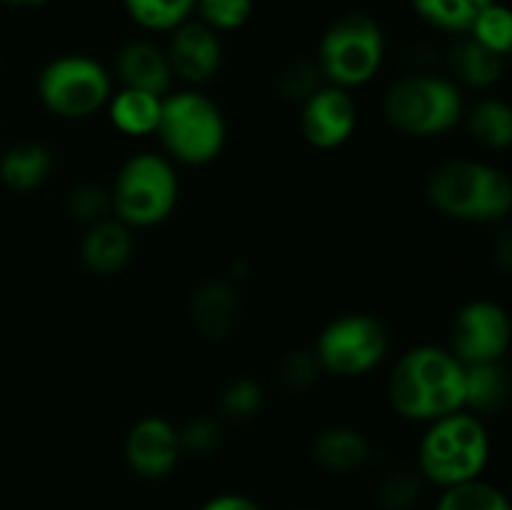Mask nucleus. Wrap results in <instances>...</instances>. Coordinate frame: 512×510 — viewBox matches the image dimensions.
Here are the masks:
<instances>
[{"label":"nucleus","mask_w":512,"mask_h":510,"mask_svg":"<svg viewBox=\"0 0 512 510\" xmlns=\"http://www.w3.org/2000/svg\"><path fill=\"white\" fill-rule=\"evenodd\" d=\"M358 128V103L350 90L323 83L303 100L300 133L318 150H335L348 143Z\"/></svg>","instance_id":"nucleus-11"},{"label":"nucleus","mask_w":512,"mask_h":510,"mask_svg":"<svg viewBox=\"0 0 512 510\" xmlns=\"http://www.w3.org/2000/svg\"><path fill=\"white\" fill-rule=\"evenodd\" d=\"M435 510H512L510 500L498 485L483 478L453 485L440 493Z\"/></svg>","instance_id":"nucleus-25"},{"label":"nucleus","mask_w":512,"mask_h":510,"mask_svg":"<svg viewBox=\"0 0 512 510\" xmlns=\"http://www.w3.org/2000/svg\"><path fill=\"white\" fill-rule=\"evenodd\" d=\"M468 38H473L475 43L488 48L490 53L500 55V58H508L512 50V13L508 5L493 0V3L475 18Z\"/></svg>","instance_id":"nucleus-26"},{"label":"nucleus","mask_w":512,"mask_h":510,"mask_svg":"<svg viewBox=\"0 0 512 510\" xmlns=\"http://www.w3.org/2000/svg\"><path fill=\"white\" fill-rule=\"evenodd\" d=\"M320 370L353 380L373 373L388 355V330L370 313H345L330 320L313 348Z\"/></svg>","instance_id":"nucleus-9"},{"label":"nucleus","mask_w":512,"mask_h":510,"mask_svg":"<svg viewBox=\"0 0 512 510\" xmlns=\"http://www.w3.org/2000/svg\"><path fill=\"white\" fill-rule=\"evenodd\" d=\"M115 75L123 88L168 95L173 88V70L168 55L150 40H130L115 53Z\"/></svg>","instance_id":"nucleus-15"},{"label":"nucleus","mask_w":512,"mask_h":510,"mask_svg":"<svg viewBox=\"0 0 512 510\" xmlns=\"http://www.w3.org/2000/svg\"><path fill=\"white\" fill-rule=\"evenodd\" d=\"M420 20L450 35H468L493 0H410Z\"/></svg>","instance_id":"nucleus-23"},{"label":"nucleus","mask_w":512,"mask_h":510,"mask_svg":"<svg viewBox=\"0 0 512 510\" xmlns=\"http://www.w3.org/2000/svg\"><path fill=\"white\" fill-rule=\"evenodd\" d=\"M155 135L173 163L203 168L220 158L228 143V123L210 95L200 90H175L163 95V110Z\"/></svg>","instance_id":"nucleus-5"},{"label":"nucleus","mask_w":512,"mask_h":510,"mask_svg":"<svg viewBox=\"0 0 512 510\" xmlns=\"http://www.w3.org/2000/svg\"><path fill=\"white\" fill-rule=\"evenodd\" d=\"M488 460L490 433L470 410L428 423L418 445V475L440 490L483 478Z\"/></svg>","instance_id":"nucleus-3"},{"label":"nucleus","mask_w":512,"mask_h":510,"mask_svg":"<svg viewBox=\"0 0 512 510\" xmlns=\"http://www.w3.org/2000/svg\"><path fill=\"white\" fill-rule=\"evenodd\" d=\"M238 313L235 290L225 283H205L190 300V320L195 330L210 340H220L230 333Z\"/></svg>","instance_id":"nucleus-19"},{"label":"nucleus","mask_w":512,"mask_h":510,"mask_svg":"<svg viewBox=\"0 0 512 510\" xmlns=\"http://www.w3.org/2000/svg\"><path fill=\"white\" fill-rule=\"evenodd\" d=\"M133 250V230L118 218H103L85 230L80 240V263L88 273L108 278V275H118L130 263Z\"/></svg>","instance_id":"nucleus-14"},{"label":"nucleus","mask_w":512,"mask_h":510,"mask_svg":"<svg viewBox=\"0 0 512 510\" xmlns=\"http://www.w3.org/2000/svg\"><path fill=\"white\" fill-rule=\"evenodd\" d=\"M125 13L150 33H170L193 18L195 0H123Z\"/></svg>","instance_id":"nucleus-24"},{"label":"nucleus","mask_w":512,"mask_h":510,"mask_svg":"<svg viewBox=\"0 0 512 510\" xmlns=\"http://www.w3.org/2000/svg\"><path fill=\"white\" fill-rule=\"evenodd\" d=\"M123 455L128 468L138 478H168L183 458L178 428L160 415H145L138 423L130 425L123 443Z\"/></svg>","instance_id":"nucleus-12"},{"label":"nucleus","mask_w":512,"mask_h":510,"mask_svg":"<svg viewBox=\"0 0 512 510\" xmlns=\"http://www.w3.org/2000/svg\"><path fill=\"white\" fill-rule=\"evenodd\" d=\"M512 340L510 315L488 298L470 300L450 325V353L463 365L500 363Z\"/></svg>","instance_id":"nucleus-10"},{"label":"nucleus","mask_w":512,"mask_h":510,"mask_svg":"<svg viewBox=\"0 0 512 510\" xmlns=\"http://www.w3.org/2000/svg\"><path fill=\"white\" fill-rule=\"evenodd\" d=\"M390 408L410 423H433L465 408V365L440 345H415L395 360Z\"/></svg>","instance_id":"nucleus-1"},{"label":"nucleus","mask_w":512,"mask_h":510,"mask_svg":"<svg viewBox=\"0 0 512 510\" xmlns=\"http://www.w3.org/2000/svg\"><path fill=\"white\" fill-rule=\"evenodd\" d=\"M108 118L118 133L128 138H145L158 130L160 110H163V95L145 93L135 88H120L110 95Z\"/></svg>","instance_id":"nucleus-17"},{"label":"nucleus","mask_w":512,"mask_h":510,"mask_svg":"<svg viewBox=\"0 0 512 510\" xmlns=\"http://www.w3.org/2000/svg\"><path fill=\"white\" fill-rule=\"evenodd\" d=\"M165 55H168L173 78L195 88L218 75L220 65H223V43L215 30L200 23L198 18H190L170 30Z\"/></svg>","instance_id":"nucleus-13"},{"label":"nucleus","mask_w":512,"mask_h":510,"mask_svg":"<svg viewBox=\"0 0 512 510\" xmlns=\"http://www.w3.org/2000/svg\"><path fill=\"white\" fill-rule=\"evenodd\" d=\"M463 123L468 125L475 143L488 150H505L512 145V110L505 100L483 98L465 110Z\"/></svg>","instance_id":"nucleus-22"},{"label":"nucleus","mask_w":512,"mask_h":510,"mask_svg":"<svg viewBox=\"0 0 512 510\" xmlns=\"http://www.w3.org/2000/svg\"><path fill=\"white\" fill-rule=\"evenodd\" d=\"M383 60L385 35L378 20L365 13H345L320 38L315 65L323 83L355 90L380 73Z\"/></svg>","instance_id":"nucleus-7"},{"label":"nucleus","mask_w":512,"mask_h":510,"mask_svg":"<svg viewBox=\"0 0 512 510\" xmlns=\"http://www.w3.org/2000/svg\"><path fill=\"white\" fill-rule=\"evenodd\" d=\"M450 70L455 75V83H463L468 88H493L500 78H503L505 58L490 53L488 48H483L480 43H475L468 35H460L458 43L450 50Z\"/></svg>","instance_id":"nucleus-21"},{"label":"nucleus","mask_w":512,"mask_h":510,"mask_svg":"<svg viewBox=\"0 0 512 510\" xmlns=\"http://www.w3.org/2000/svg\"><path fill=\"white\" fill-rule=\"evenodd\" d=\"M510 400V375L500 363L465 365V408L473 415H498Z\"/></svg>","instance_id":"nucleus-20"},{"label":"nucleus","mask_w":512,"mask_h":510,"mask_svg":"<svg viewBox=\"0 0 512 510\" xmlns=\"http://www.w3.org/2000/svg\"><path fill=\"white\" fill-rule=\"evenodd\" d=\"M180 198L175 163L165 155L143 150L120 165L110 190L113 215L130 230L155 228L173 215Z\"/></svg>","instance_id":"nucleus-6"},{"label":"nucleus","mask_w":512,"mask_h":510,"mask_svg":"<svg viewBox=\"0 0 512 510\" xmlns=\"http://www.w3.org/2000/svg\"><path fill=\"white\" fill-rule=\"evenodd\" d=\"M428 203L458 223H498L512 208V183L505 170L485 160L458 158L438 165L425 185Z\"/></svg>","instance_id":"nucleus-2"},{"label":"nucleus","mask_w":512,"mask_h":510,"mask_svg":"<svg viewBox=\"0 0 512 510\" xmlns=\"http://www.w3.org/2000/svg\"><path fill=\"white\" fill-rule=\"evenodd\" d=\"M420 490H423V478L418 470H393L385 475L378 485V503L385 510H413L418 503Z\"/></svg>","instance_id":"nucleus-28"},{"label":"nucleus","mask_w":512,"mask_h":510,"mask_svg":"<svg viewBox=\"0 0 512 510\" xmlns=\"http://www.w3.org/2000/svg\"><path fill=\"white\" fill-rule=\"evenodd\" d=\"M253 0H195V13L215 33H235L253 18Z\"/></svg>","instance_id":"nucleus-27"},{"label":"nucleus","mask_w":512,"mask_h":510,"mask_svg":"<svg viewBox=\"0 0 512 510\" xmlns=\"http://www.w3.org/2000/svg\"><path fill=\"white\" fill-rule=\"evenodd\" d=\"M68 213L85 225H93L98 223V220L110 218V213H113L110 190L93 183L78 185V188L70 190L68 195Z\"/></svg>","instance_id":"nucleus-29"},{"label":"nucleus","mask_w":512,"mask_h":510,"mask_svg":"<svg viewBox=\"0 0 512 510\" xmlns=\"http://www.w3.org/2000/svg\"><path fill=\"white\" fill-rule=\"evenodd\" d=\"M320 85H323L320 70L310 60H293L278 73V93L285 100H295V103H303Z\"/></svg>","instance_id":"nucleus-30"},{"label":"nucleus","mask_w":512,"mask_h":510,"mask_svg":"<svg viewBox=\"0 0 512 510\" xmlns=\"http://www.w3.org/2000/svg\"><path fill=\"white\" fill-rule=\"evenodd\" d=\"M3 3L15 5V8H38V5H45L48 0H3Z\"/></svg>","instance_id":"nucleus-35"},{"label":"nucleus","mask_w":512,"mask_h":510,"mask_svg":"<svg viewBox=\"0 0 512 510\" xmlns=\"http://www.w3.org/2000/svg\"><path fill=\"white\" fill-rule=\"evenodd\" d=\"M198 510H263L258 500L243 493H218L205 500Z\"/></svg>","instance_id":"nucleus-34"},{"label":"nucleus","mask_w":512,"mask_h":510,"mask_svg":"<svg viewBox=\"0 0 512 510\" xmlns=\"http://www.w3.org/2000/svg\"><path fill=\"white\" fill-rule=\"evenodd\" d=\"M38 100L60 120H85L103 110L113 95V75L90 55L53 58L38 73Z\"/></svg>","instance_id":"nucleus-8"},{"label":"nucleus","mask_w":512,"mask_h":510,"mask_svg":"<svg viewBox=\"0 0 512 510\" xmlns=\"http://www.w3.org/2000/svg\"><path fill=\"white\" fill-rule=\"evenodd\" d=\"M465 95L453 78L413 73L395 80L383 98L390 128L408 138H440L463 123Z\"/></svg>","instance_id":"nucleus-4"},{"label":"nucleus","mask_w":512,"mask_h":510,"mask_svg":"<svg viewBox=\"0 0 512 510\" xmlns=\"http://www.w3.org/2000/svg\"><path fill=\"white\" fill-rule=\"evenodd\" d=\"M320 373L323 370H320V363L313 350H293L278 365V378L288 390L310 388L318 380Z\"/></svg>","instance_id":"nucleus-32"},{"label":"nucleus","mask_w":512,"mask_h":510,"mask_svg":"<svg viewBox=\"0 0 512 510\" xmlns=\"http://www.w3.org/2000/svg\"><path fill=\"white\" fill-rule=\"evenodd\" d=\"M310 453H313L318 468H323L325 473L348 475L368 465L370 443L358 428L330 425L315 435Z\"/></svg>","instance_id":"nucleus-16"},{"label":"nucleus","mask_w":512,"mask_h":510,"mask_svg":"<svg viewBox=\"0 0 512 510\" xmlns=\"http://www.w3.org/2000/svg\"><path fill=\"white\" fill-rule=\"evenodd\" d=\"M180 433V445H183V453H195V455H208L213 453L220 445L223 438V430L220 423L213 418H195L185 425Z\"/></svg>","instance_id":"nucleus-33"},{"label":"nucleus","mask_w":512,"mask_h":510,"mask_svg":"<svg viewBox=\"0 0 512 510\" xmlns=\"http://www.w3.org/2000/svg\"><path fill=\"white\" fill-rule=\"evenodd\" d=\"M53 153L43 143H18L0 158V183L10 193H33L53 173Z\"/></svg>","instance_id":"nucleus-18"},{"label":"nucleus","mask_w":512,"mask_h":510,"mask_svg":"<svg viewBox=\"0 0 512 510\" xmlns=\"http://www.w3.org/2000/svg\"><path fill=\"white\" fill-rule=\"evenodd\" d=\"M220 408L230 418H253L263 408V388L250 378H238L220 395Z\"/></svg>","instance_id":"nucleus-31"}]
</instances>
